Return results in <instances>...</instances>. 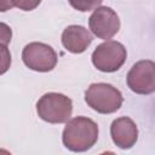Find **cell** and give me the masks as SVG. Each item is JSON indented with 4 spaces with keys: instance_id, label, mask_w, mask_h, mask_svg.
Instances as JSON below:
<instances>
[{
    "instance_id": "3957f363",
    "label": "cell",
    "mask_w": 155,
    "mask_h": 155,
    "mask_svg": "<svg viewBox=\"0 0 155 155\" xmlns=\"http://www.w3.org/2000/svg\"><path fill=\"white\" fill-rule=\"evenodd\" d=\"M36 111L40 119L50 124L67 122L73 113L71 99L62 93L48 92L36 103Z\"/></svg>"
},
{
    "instance_id": "30bf717a",
    "label": "cell",
    "mask_w": 155,
    "mask_h": 155,
    "mask_svg": "<svg viewBox=\"0 0 155 155\" xmlns=\"http://www.w3.org/2000/svg\"><path fill=\"white\" fill-rule=\"evenodd\" d=\"M68 1L71 5V7H74L75 10L81 12H87L99 7L103 0H68Z\"/></svg>"
},
{
    "instance_id": "9c48e42d",
    "label": "cell",
    "mask_w": 155,
    "mask_h": 155,
    "mask_svg": "<svg viewBox=\"0 0 155 155\" xmlns=\"http://www.w3.org/2000/svg\"><path fill=\"white\" fill-rule=\"evenodd\" d=\"M92 42V35L81 25H69L62 33V44L71 53L84 52Z\"/></svg>"
},
{
    "instance_id": "7c38bea8",
    "label": "cell",
    "mask_w": 155,
    "mask_h": 155,
    "mask_svg": "<svg viewBox=\"0 0 155 155\" xmlns=\"http://www.w3.org/2000/svg\"><path fill=\"white\" fill-rule=\"evenodd\" d=\"M1 45H7V42L11 40V29L5 24L1 23Z\"/></svg>"
},
{
    "instance_id": "8992f818",
    "label": "cell",
    "mask_w": 155,
    "mask_h": 155,
    "mask_svg": "<svg viewBox=\"0 0 155 155\" xmlns=\"http://www.w3.org/2000/svg\"><path fill=\"white\" fill-rule=\"evenodd\" d=\"M127 86L138 94H149L155 91V62L139 61L127 74Z\"/></svg>"
},
{
    "instance_id": "4fadbf2b",
    "label": "cell",
    "mask_w": 155,
    "mask_h": 155,
    "mask_svg": "<svg viewBox=\"0 0 155 155\" xmlns=\"http://www.w3.org/2000/svg\"><path fill=\"white\" fill-rule=\"evenodd\" d=\"M15 5H13V0H1L0 1V10L2 11V12H5V11H7V10H10V8H12Z\"/></svg>"
},
{
    "instance_id": "6da1fadb",
    "label": "cell",
    "mask_w": 155,
    "mask_h": 155,
    "mask_svg": "<svg viewBox=\"0 0 155 155\" xmlns=\"http://www.w3.org/2000/svg\"><path fill=\"white\" fill-rule=\"evenodd\" d=\"M62 139L67 149L71 151H86L98 139V126L88 117H74L64 127Z\"/></svg>"
},
{
    "instance_id": "ba28073f",
    "label": "cell",
    "mask_w": 155,
    "mask_h": 155,
    "mask_svg": "<svg viewBox=\"0 0 155 155\" xmlns=\"http://www.w3.org/2000/svg\"><path fill=\"white\" fill-rule=\"evenodd\" d=\"M110 134L116 147L121 149H130L137 142L138 130L132 119L122 116L113 121L110 126Z\"/></svg>"
},
{
    "instance_id": "52a82bcc",
    "label": "cell",
    "mask_w": 155,
    "mask_h": 155,
    "mask_svg": "<svg viewBox=\"0 0 155 155\" xmlns=\"http://www.w3.org/2000/svg\"><path fill=\"white\" fill-rule=\"evenodd\" d=\"M91 31L99 39H110L120 29V19L114 10L107 6L97 7L88 19Z\"/></svg>"
},
{
    "instance_id": "8fae6325",
    "label": "cell",
    "mask_w": 155,
    "mask_h": 155,
    "mask_svg": "<svg viewBox=\"0 0 155 155\" xmlns=\"http://www.w3.org/2000/svg\"><path fill=\"white\" fill-rule=\"evenodd\" d=\"M41 0H13V5L24 11H31L39 6Z\"/></svg>"
},
{
    "instance_id": "5b68a950",
    "label": "cell",
    "mask_w": 155,
    "mask_h": 155,
    "mask_svg": "<svg viewBox=\"0 0 155 155\" xmlns=\"http://www.w3.org/2000/svg\"><path fill=\"white\" fill-rule=\"evenodd\" d=\"M24 64L35 71H50L57 64L56 51L44 42H30L22 51Z\"/></svg>"
},
{
    "instance_id": "277c9868",
    "label": "cell",
    "mask_w": 155,
    "mask_h": 155,
    "mask_svg": "<svg viewBox=\"0 0 155 155\" xmlns=\"http://www.w3.org/2000/svg\"><path fill=\"white\" fill-rule=\"evenodd\" d=\"M127 57L126 48L117 41H105L96 47L92 53L93 65L104 73H113L121 68Z\"/></svg>"
},
{
    "instance_id": "7a4b0ae2",
    "label": "cell",
    "mask_w": 155,
    "mask_h": 155,
    "mask_svg": "<svg viewBox=\"0 0 155 155\" xmlns=\"http://www.w3.org/2000/svg\"><path fill=\"white\" fill-rule=\"evenodd\" d=\"M85 101L101 114H111L120 109L124 98L121 92L110 84H92L85 92Z\"/></svg>"
}]
</instances>
